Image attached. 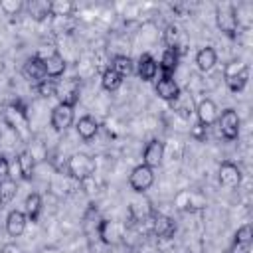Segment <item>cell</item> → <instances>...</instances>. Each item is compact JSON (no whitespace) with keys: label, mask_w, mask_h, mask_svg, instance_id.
<instances>
[{"label":"cell","mask_w":253,"mask_h":253,"mask_svg":"<svg viewBox=\"0 0 253 253\" xmlns=\"http://www.w3.org/2000/svg\"><path fill=\"white\" fill-rule=\"evenodd\" d=\"M67 174L73 180L85 182L95 174V160L85 152H75L67 158Z\"/></svg>","instance_id":"cell-1"},{"label":"cell","mask_w":253,"mask_h":253,"mask_svg":"<svg viewBox=\"0 0 253 253\" xmlns=\"http://www.w3.org/2000/svg\"><path fill=\"white\" fill-rule=\"evenodd\" d=\"M4 121L6 125L16 132V136L20 138H28L30 136V123H28V115L24 111V107H20L18 103H12L4 109Z\"/></svg>","instance_id":"cell-2"},{"label":"cell","mask_w":253,"mask_h":253,"mask_svg":"<svg viewBox=\"0 0 253 253\" xmlns=\"http://www.w3.org/2000/svg\"><path fill=\"white\" fill-rule=\"evenodd\" d=\"M215 22H217V28L229 36V38H235L237 36V26H239V20H237V12L231 4H221L217 6L215 10Z\"/></svg>","instance_id":"cell-3"},{"label":"cell","mask_w":253,"mask_h":253,"mask_svg":"<svg viewBox=\"0 0 253 253\" xmlns=\"http://www.w3.org/2000/svg\"><path fill=\"white\" fill-rule=\"evenodd\" d=\"M79 95H81V81L79 79L69 77V79L57 81L55 97L59 99V103L69 105V107H75V103L79 101Z\"/></svg>","instance_id":"cell-4"},{"label":"cell","mask_w":253,"mask_h":253,"mask_svg":"<svg viewBox=\"0 0 253 253\" xmlns=\"http://www.w3.org/2000/svg\"><path fill=\"white\" fill-rule=\"evenodd\" d=\"M97 235L105 245H115L125 239V225L115 219H101L97 225Z\"/></svg>","instance_id":"cell-5"},{"label":"cell","mask_w":253,"mask_h":253,"mask_svg":"<svg viewBox=\"0 0 253 253\" xmlns=\"http://www.w3.org/2000/svg\"><path fill=\"white\" fill-rule=\"evenodd\" d=\"M217 125H219V132L223 138L227 140H235L239 136V115L235 109H225L219 117H217Z\"/></svg>","instance_id":"cell-6"},{"label":"cell","mask_w":253,"mask_h":253,"mask_svg":"<svg viewBox=\"0 0 253 253\" xmlns=\"http://www.w3.org/2000/svg\"><path fill=\"white\" fill-rule=\"evenodd\" d=\"M128 184L134 192L138 194H144L152 184H154V172L152 168H148L146 164H138L132 168L130 176H128Z\"/></svg>","instance_id":"cell-7"},{"label":"cell","mask_w":253,"mask_h":253,"mask_svg":"<svg viewBox=\"0 0 253 253\" xmlns=\"http://www.w3.org/2000/svg\"><path fill=\"white\" fill-rule=\"evenodd\" d=\"M174 206L180 211H194V210H202L206 208V198L200 192H192V190H182L174 196Z\"/></svg>","instance_id":"cell-8"},{"label":"cell","mask_w":253,"mask_h":253,"mask_svg":"<svg viewBox=\"0 0 253 253\" xmlns=\"http://www.w3.org/2000/svg\"><path fill=\"white\" fill-rule=\"evenodd\" d=\"M73 107L69 105H63V103H57L53 109H51V126L57 130V132H63L67 130L71 125H73Z\"/></svg>","instance_id":"cell-9"},{"label":"cell","mask_w":253,"mask_h":253,"mask_svg":"<svg viewBox=\"0 0 253 253\" xmlns=\"http://www.w3.org/2000/svg\"><path fill=\"white\" fill-rule=\"evenodd\" d=\"M150 229H152V233L156 237L170 239L174 235V231H176V223H174L172 217H168L164 213H154L152 211V215H150Z\"/></svg>","instance_id":"cell-10"},{"label":"cell","mask_w":253,"mask_h":253,"mask_svg":"<svg viewBox=\"0 0 253 253\" xmlns=\"http://www.w3.org/2000/svg\"><path fill=\"white\" fill-rule=\"evenodd\" d=\"M198 115V125L202 126H211L213 123H217V117H219V111H217V105L211 101V99H202L198 105H196V111Z\"/></svg>","instance_id":"cell-11"},{"label":"cell","mask_w":253,"mask_h":253,"mask_svg":"<svg viewBox=\"0 0 253 253\" xmlns=\"http://www.w3.org/2000/svg\"><path fill=\"white\" fill-rule=\"evenodd\" d=\"M217 178H219V184L225 186V188H237L241 184V170L237 164L225 160L219 164V170H217Z\"/></svg>","instance_id":"cell-12"},{"label":"cell","mask_w":253,"mask_h":253,"mask_svg":"<svg viewBox=\"0 0 253 253\" xmlns=\"http://www.w3.org/2000/svg\"><path fill=\"white\" fill-rule=\"evenodd\" d=\"M162 158H164V142L158 140V138H152V140L144 146L142 164H146L148 168H156V166L162 164Z\"/></svg>","instance_id":"cell-13"},{"label":"cell","mask_w":253,"mask_h":253,"mask_svg":"<svg viewBox=\"0 0 253 253\" xmlns=\"http://www.w3.org/2000/svg\"><path fill=\"white\" fill-rule=\"evenodd\" d=\"M22 75L28 81L40 83L42 79H45V67H43V59L40 55H34L30 59H26V63L22 65Z\"/></svg>","instance_id":"cell-14"},{"label":"cell","mask_w":253,"mask_h":253,"mask_svg":"<svg viewBox=\"0 0 253 253\" xmlns=\"http://www.w3.org/2000/svg\"><path fill=\"white\" fill-rule=\"evenodd\" d=\"M43 59V67H45V77H51V79H57L65 73V59L61 53L57 51H51L49 55L42 57Z\"/></svg>","instance_id":"cell-15"},{"label":"cell","mask_w":253,"mask_h":253,"mask_svg":"<svg viewBox=\"0 0 253 253\" xmlns=\"http://www.w3.org/2000/svg\"><path fill=\"white\" fill-rule=\"evenodd\" d=\"M156 95H158L160 99L172 103V101L180 95V87H178L176 79H174V77H166V75H162V77L158 79V83H156Z\"/></svg>","instance_id":"cell-16"},{"label":"cell","mask_w":253,"mask_h":253,"mask_svg":"<svg viewBox=\"0 0 253 253\" xmlns=\"http://www.w3.org/2000/svg\"><path fill=\"white\" fill-rule=\"evenodd\" d=\"M136 73H138V77L142 81H152L156 77V73H158L156 59L150 53H142L140 59H138V63H136Z\"/></svg>","instance_id":"cell-17"},{"label":"cell","mask_w":253,"mask_h":253,"mask_svg":"<svg viewBox=\"0 0 253 253\" xmlns=\"http://www.w3.org/2000/svg\"><path fill=\"white\" fill-rule=\"evenodd\" d=\"M26 223H28L26 213L20 211V210H12L6 215V231H8V235H12V237L22 235L24 229H26Z\"/></svg>","instance_id":"cell-18"},{"label":"cell","mask_w":253,"mask_h":253,"mask_svg":"<svg viewBox=\"0 0 253 253\" xmlns=\"http://www.w3.org/2000/svg\"><path fill=\"white\" fill-rule=\"evenodd\" d=\"M178 61H180V51L178 49H164L162 57H160V63H158V69L162 71V75L166 77H172L176 67H178Z\"/></svg>","instance_id":"cell-19"},{"label":"cell","mask_w":253,"mask_h":253,"mask_svg":"<svg viewBox=\"0 0 253 253\" xmlns=\"http://www.w3.org/2000/svg\"><path fill=\"white\" fill-rule=\"evenodd\" d=\"M215 63H217V53L211 45H206L196 53V65L200 71H211Z\"/></svg>","instance_id":"cell-20"},{"label":"cell","mask_w":253,"mask_h":253,"mask_svg":"<svg viewBox=\"0 0 253 253\" xmlns=\"http://www.w3.org/2000/svg\"><path fill=\"white\" fill-rule=\"evenodd\" d=\"M170 105H172V109H174L180 117H184V119H190V117L194 115V111H196L194 101H192V95L182 93V91H180V95H178Z\"/></svg>","instance_id":"cell-21"},{"label":"cell","mask_w":253,"mask_h":253,"mask_svg":"<svg viewBox=\"0 0 253 253\" xmlns=\"http://www.w3.org/2000/svg\"><path fill=\"white\" fill-rule=\"evenodd\" d=\"M75 128H77V134H79L83 140H91V138L99 132V123H97L91 115H85V117H81V119L77 121Z\"/></svg>","instance_id":"cell-22"},{"label":"cell","mask_w":253,"mask_h":253,"mask_svg":"<svg viewBox=\"0 0 253 253\" xmlns=\"http://www.w3.org/2000/svg\"><path fill=\"white\" fill-rule=\"evenodd\" d=\"M18 170L24 180H32L34 170H36V156L30 150H22L18 154Z\"/></svg>","instance_id":"cell-23"},{"label":"cell","mask_w":253,"mask_h":253,"mask_svg":"<svg viewBox=\"0 0 253 253\" xmlns=\"http://www.w3.org/2000/svg\"><path fill=\"white\" fill-rule=\"evenodd\" d=\"M75 10V4L71 0H51L49 2V16L53 18H69Z\"/></svg>","instance_id":"cell-24"},{"label":"cell","mask_w":253,"mask_h":253,"mask_svg":"<svg viewBox=\"0 0 253 253\" xmlns=\"http://www.w3.org/2000/svg\"><path fill=\"white\" fill-rule=\"evenodd\" d=\"M40 211H42V196L40 194H30L24 202V213L30 221H36L40 217Z\"/></svg>","instance_id":"cell-25"},{"label":"cell","mask_w":253,"mask_h":253,"mask_svg":"<svg viewBox=\"0 0 253 253\" xmlns=\"http://www.w3.org/2000/svg\"><path fill=\"white\" fill-rule=\"evenodd\" d=\"M111 69L121 77H126L132 73V59L128 55H115L111 61Z\"/></svg>","instance_id":"cell-26"},{"label":"cell","mask_w":253,"mask_h":253,"mask_svg":"<svg viewBox=\"0 0 253 253\" xmlns=\"http://www.w3.org/2000/svg\"><path fill=\"white\" fill-rule=\"evenodd\" d=\"M128 213H130L132 221H144L146 217L152 215V210H150L148 202H132L128 208Z\"/></svg>","instance_id":"cell-27"},{"label":"cell","mask_w":253,"mask_h":253,"mask_svg":"<svg viewBox=\"0 0 253 253\" xmlns=\"http://www.w3.org/2000/svg\"><path fill=\"white\" fill-rule=\"evenodd\" d=\"M162 42L168 49H178V43H180V28L176 24H170L166 26V30L162 32Z\"/></svg>","instance_id":"cell-28"},{"label":"cell","mask_w":253,"mask_h":253,"mask_svg":"<svg viewBox=\"0 0 253 253\" xmlns=\"http://www.w3.org/2000/svg\"><path fill=\"white\" fill-rule=\"evenodd\" d=\"M121 83H123V77H121L119 73H115L111 67L103 71V75H101V85H103L105 91H117V89L121 87Z\"/></svg>","instance_id":"cell-29"},{"label":"cell","mask_w":253,"mask_h":253,"mask_svg":"<svg viewBox=\"0 0 253 253\" xmlns=\"http://www.w3.org/2000/svg\"><path fill=\"white\" fill-rule=\"evenodd\" d=\"M16 192H18V186H16V182H14L12 178L2 180V182H0V204L12 202L14 196H16Z\"/></svg>","instance_id":"cell-30"},{"label":"cell","mask_w":253,"mask_h":253,"mask_svg":"<svg viewBox=\"0 0 253 253\" xmlns=\"http://www.w3.org/2000/svg\"><path fill=\"white\" fill-rule=\"evenodd\" d=\"M28 10H30V16L32 18L43 20V18L49 16V2H45V0H34V2H30Z\"/></svg>","instance_id":"cell-31"},{"label":"cell","mask_w":253,"mask_h":253,"mask_svg":"<svg viewBox=\"0 0 253 253\" xmlns=\"http://www.w3.org/2000/svg\"><path fill=\"white\" fill-rule=\"evenodd\" d=\"M55 89H57V79H51V77H45L42 79L40 83H36V91L38 95L49 99V97H55Z\"/></svg>","instance_id":"cell-32"},{"label":"cell","mask_w":253,"mask_h":253,"mask_svg":"<svg viewBox=\"0 0 253 253\" xmlns=\"http://www.w3.org/2000/svg\"><path fill=\"white\" fill-rule=\"evenodd\" d=\"M22 8H24L22 0H0V10L6 16H16V14L22 12Z\"/></svg>","instance_id":"cell-33"},{"label":"cell","mask_w":253,"mask_h":253,"mask_svg":"<svg viewBox=\"0 0 253 253\" xmlns=\"http://www.w3.org/2000/svg\"><path fill=\"white\" fill-rule=\"evenodd\" d=\"M253 241V229L249 223L241 225L237 231H235V237H233V243H243V245H251Z\"/></svg>","instance_id":"cell-34"},{"label":"cell","mask_w":253,"mask_h":253,"mask_svg":"<svg viewBox=\"0 0 253 253\" xmlns=\"http://www.w3.org/2000/svg\"><path fill=\"white\" fill-rule=\"evenodd\" d=\"M6 178H10V164H8V160L0 154V182L6 180Z\"/></svg>","instance_id":"cell-35"},{"label":"cell","mask_w":253,"mask_h":253,"mask_svg":"<svg viewBox=\"0 0 253 253\" xmlns=\"http://www.w3.org/2000/svg\"><path fill=\"white\" fill-rule=\"evenodd\" d=\"M192 136H194L196 140L204 142V140H206V126H202V125H196V126L192 128Z\"/></svg>","instance_id":"cell-36"},{"label":"cell","mask_w":253,"mask_h":253,"mask_svg":"<svg viewBox=\"0 0 253 253\" xmlns=\"http://www.w3.org/2000/svg\"><path fill=\"white\" fill-rule=\"evenodd\" d=\"M0 253H22V249L16 243H6V245H2Z\"/></svg>","instance_id":"cell-37"},{"label":"cell","mask_w":253,"mask_h":253,"mask_svg":"<svg viewBox=\"0 0 253 253\" xmlns=\"http://www.w3.org/2000/svg\"><path fill=\"white\" fill-rule=\"evenodd\" d=\"M251 251V245H243V243H233L231 247V253H249Z\"/></svg>","instance_id":"cell-38"},{"label":"cell","mask_w":253,"mask_h":253,"mask_svg":"<svg viewBox=\"0 0 253 253\" xmlns=\"http://www.w3.org/2000/svg\"><path fill=\"white\" fill-rule=\"evenodd\" d=\"M40 253H61L57 247H53V245H49V247H42L40 249Z\"/></svg>","instance_id":"cell-39"},{"label":"cell","mask_w":253,"mask_h":253,"mask_svg":"<svg viewBox=\"0 0 253 253\" xmlns=\"http://www.w3.org/2000/svg\"><path fill=\"white\" fill-rule=\"evenodd\" d=\"M130 253H138V251H130Z\"/></svg>","instance_id":"cell-40"}]
</instances>
